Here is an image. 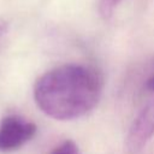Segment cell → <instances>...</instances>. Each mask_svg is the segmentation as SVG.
<instances>
[{"instance_id":"6da1fadb","label":"cell","mask_w":154,"mask_h":154,"mask_svg":"<svg viewBox=\"0 0 154 154\" xmlns=\"http://www.w3.org/2000/svg\"><path fill=\"white\" fill-rule=\"evenodd\" d=\"M102 78L90 66L66 64L43 73L34 85L37 107L57 120L79 118L96 107L102 94Z\"/></svg>"},{"instance_id":"7a4b0ae2","label":"cell","mask_w":154,"mask_h":154,"mask_svg":"<svg viewBox=\"0 0 154 154\" xmlns=\"http://www.w3.org/2000/svg\"><path fill=\"white\" fill-rule=\"evenodd\" d=\"M35 123L18 116H7L0 123V152L10 153L19 149L36 134Z\"/></svg>"},{"instance_id":"3957f363","label":"cell","mask_w":154,"mask_h":154,"mask_svg":"<svg viewBox=\"0 0 154 154\" xmlns=\"http://www.w3.org/2000/svg\"><path fill=\"white\" fill-rule=\"evenodd\" d=\"M154 136V99L150 100L134 119L125 140L126 152L138 154Z\"/></svg>"},{"instance_id":"277c9868","label":"cell","mask_w":154,"mask_h":154,"mask_svg":"<svg viewBox=\"0 0 154 154\" xmlns=\"http://www.w3.org/2000/svg\"><path fill=\"white\" fill-rule=\"evenodd\" d=\"M51 154H82L78 146L71 141V140H66L63 143H60L59 146H57Z\"/></svg>"},{"instance_id":"5b68a950","label":"cell","mask_w":154,"mask_h":154,"mask_svg":"<svg viewBox=\"0 0 154 154\" xmlns=\"http://www.w3.org/2000/svg\"><path fill=\"white\" fill-rule=\"evenodd\" d=\"M122 0H99V12L103 18H108L113 10L118 6Z\"/></svg>"},{"instance_id":"8992f818","label":"cell","mask_w":154,"mask_h":154,"mask_svg":"<svg viewBox=\"0 0 154 154\" xmlns=\"http://www.w3.org/2000/svg\"><path fill=\"white\" fill-rule=\"evenodd\" d=\"M146 88H147V90L154 93V75L150 76V77L148 78V81L146 82Z\"/></svg>"},{"instance_id":"52a82bcc","label":"cell","mask_w":154,"mask_h":154,"mask_svg":"<svg viewBox=\"0 0 154 154\" xmlns=\"http://www.w3.org/2000/svg\"><path fill=\"white\" fill-rule=\"evenodd\" d=\"M5 31H6V25H5V23H1L0 22V37L4 35Z\"/></svg>"}]
</instances>
